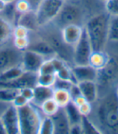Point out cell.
I'll return each instance as SVG.
<instances>
[{"label":"cell","mask_w":118,"mask_h":134,"mask_svg":"<svg viewBox=\"0 0 118 134\" xmlns=\"http://www.w3.org/2000/svg\"><path fill=\"white\" fill-rule=\"evenodd\" d=\"M110 15L105 11L92 15L83 25L93 50H104L109 41V24Z\"/></svg>","instance_id":"obj_1"},{"label":"cell","mask_w":118,"mask_h":134,"mask_svg":"<svg viewBox=\"0 0 118 134\" xmlns=\"http://www.w3.org/2000/svg\"><path fill=\"white\" fill-rule=\"evenodd\" d=\"M96 118L101 131L118 133V99L109 95L98 103L95 111Z\"/></svg>","instance_id":"obj_2"},{"label":"cell","mask_w":118,"mask_h":134,"mask_svg":"<svg viewBox=\"0 0 118 134\" xmlns=\"http://www.w3.org/2000/svg\"><path fill=\"white\" fill-rule=\"evenodd\" d=\"M20 134H38L41 122V111L32 103L17 108Z\"/></svg>","instance_id":"obj_3"},{"label":"cell","mask_w":118,"mask_h":134,"mask_svg":"<svg viewBox=\"0 0 118 134\" xmlns=\"http://www.w3.org/2000/svg\"><path fill=\"white\" fill-rule=\"evenodd\" d=\"M65 2V0H41L34 10L39 27L53 22Z\"/></svg>","instance_id":"obj_4"},{"label":"cell","mask_w":118,"mask_h":134,"mask_svg":"<svg viewBox=\"0 0 118 134\" xmlns=\"http://www.w3.org/2000/svg\"><path fill=\"white\" fill-rule=\"evenodd\" d=\"M83 19V8L74 3H71L70 0L66 1L63 4L61 11L53 22L58 27H62L70 24H82Z\"/></svg>","instance_id":"obj_5"},{"label":"cell","mask_w":118,"mask_h":134,"mask_svg":"<svg viewBox=\"0 0 118 134\" xmlns=\"http://www.w3.org/2000/svg\"><path fill=\"white\" fill-rule=\"evenodd\" d=\"M45 39L51 44L55 52V55L63 59L70 65H73V47L66 44L60 35L56 34L54 32H47Z\"/></svg>","instance_id":"obj_6"},{"label":"cell","mask_w":118,"mask_h":134,"mask_svg":"<svg viewBox=\"0 0 118 134\" xmlns=\"http://www.w3.org/2000/svg\"><path fill=\"white\" fill-rule=\"evenodd\" d=\"M22 51L14 47L12 41L0 46V74L12 67L21 65Z\"/></svg>","instance_id":"obj_7"},{"label":"cell","mask_w":118,"mask_h":134,"mask_svg":"<svg viewBox=\"0 0 118 134\" xmlns=\"http://www.w3.org/2000/svg\"><path fill=\"white\" fill-rule=\"evenodd\" d=\"M92 51V46L84 30L80 40L73 47V65H87Z\"/></svg>","instance_id":"obj_8"},{"label":"cell","mask_w":118,"mask_h":134,"mask_svg":"<svg viewBox=\"0 0 118 134\" xmlns=\"http://www.w3.org/2000/svg\"><path fill=\"white\" fill-rule=\"evenodd\" d=\"M118 77V58L109 57V62L101 70H98L97 84L109 87Z\"/></svg>","instance_id":"obj_9"},{"label":"cell","mask_w":118,"mask_h":134,"mask_svg":"<svg viewBox=\"0 0 118 134\" xmlns=\"http://www.w3.org/2000/svg\"><path fill=\"white\" fill-rule=\"evenodd\" d=\"M5 127L7 134H20L18 110L11 103L0 116Z\"/></svg>","instance_id":"obj_10"},{"label":"cell","mask_w":118,"mask_h":134,"mask_svg":"<svg viewBox=\"0 0 118 134\" xmlns=\"http://www.w3.org/2000/svg\"><path fill=\"white\" fill-rule=\"evenodd\" d=\"M45 59V57L31 49H26L22 53L21 66L24 71L37 73Z\"/></svg>","instance_id":"obj_11"},{"label":"cell","mask_w":118,"mask_h":134,"mask_svg":"<svg viewBox=\"0 0 118 134\" xmlns=\"http://www.w3.org/2000/svg\"><path fill=\"white\" fill-rule=\"evenodd\" d=\"M84 32L83 25L70 24L61 28L60 33L63 41L71 47H74L80 40Z\"/></svg>","instance_id":"obj_12"},{"label":"cell","mask_w":118,"mask_h":134,"mask_svg":"<svg viewBox=\"0 0 118 134\" xmlns=\"http://www.w3.org/2000/svg\"><path fill=\"white\" fill-rule=\"evenodd\" d=\"M71 70L77 83L86 81L97 82L98 70L90 65H74L71 66Z\"/></svg>","instance_id":"obj_13"},{"label":"cell","mask_w":118,"mask_h":134,"mask_svg":"<svg viewBox=\"0 0 118 134\" xmlns=\"http://www.w3.org/2000/svg\"><path fill=\"white\" fill-rule=\"evenodd\" d=\"M54 124L55 134H69L70 133L71 123L69 120L65 109L60 108L52 116Z\"/></svg>","instance_id":"obj_14"},{"label":"cell","mask_w":118,"mask_h":134,"mask_svg":"<svg viewBox=\"0 0 118 134\" xmlns=\"http://www.w3.org/2000/svg\"><path fill=\"white\" fill-rule=\"evenodd\" d=\"M28 49H31L38 53L39 54L45 57L46 59L51 58V57L56 56L53 47L43 36L38 38L35 41H32L30 39V44H29Z\"/></svg>","instance_id":"obj_15"},{"label":"cell","mask_w":118,"mask_h":134,"mask_svg":"<svg viewBox=\"0 0 118 134\" xmlns=\"http://www.w3.org/2000/svg\"><path fill=\"white\" fill-rule=\"evenodd\" d=\"M80 91L83 96L86 99L87 101L95 103L98 100L99 97V89L98 84L94 81H86L78 83Z\"/></svg>","instance_id":"obj_16"},{"label":"cell","mask_w":118,"mask_h":134,"mask_svg":"<svg viewBox=\"0 0 118 134\" xmlns=\"http://www.w3.org/2000/svg\"><path fill=\"white\" fill-rule=\"evenodd\" d=\"M33 89L34 97L31 103L38 108L45 100L53 98V94L54 91V88L53 87H45V86L36 85Z\"/></svg>","instance_id":"obj_17"},{"label":"cell","mask_w":118,"mask_h":134,"mask_svg":"<svg viewBox=\"0 0 118 134\" xmlns=\"http://www.w3.org/2000/svg\"><path fill=\"white\" fill-rule=\"evenodd\" d=\"M13 29L14 25L0 15V46L12 41Z\"/></svg>","instance_id":"obj_18"},{"label":"cell","mask_w":118,"mask_h":134,"mask_svg":"<svg viewBox=\"0 0 118 134\" xmlns=\"http://www.w3.org/2000/svg\"><path fill=\"white\" fill-rule=\"evenodd\" d=\"M109 59V56L104 50H93L88 61V65L96 70H100L106 65Z\"/></svg>","instance_id":"obj_19"},{"label":"cell","mask_w":118,"mask_h":134,"mask_svg":"<svg viewBox=\"0 0 118 134\" xmlns=\"http://www.w3.org/2000/svg\"><path fill=\"white\" fill-rule=\"evenodd\" d=\"M16 24H20V25L24 26L30 32L36 31L39 27V25L37 24L35 11L33 10L31 12H28L27 13L19 15Z\"/></svg>","instance_id":"obj_20"},{"label":"cell","mask_w":118,"mask_h":134,"mask_svg":"<svg viewBox=\"0 0 118 134\" xmlns=\"http://www.w3.org/2000/svg\"><path fill=\"white\" fill-rule=\"evenodd\" d=\"M24 72L21 65H19L12 68L7 69L0 74V84H4L11 82L15 79H17L19 76Z\"/></svg>","instance_id":"obj_21"},{"label":"cell","mask_w":118,"mask_h":134,"mask_svg":"<svg viewBox=\"0 0 118 134\" xmlns=\"http://www.w3.org/2000/svg\"><path fill=\"white\" fill-rule=\"evenodd\" d=\"M63 108L65 109L66 116H67L69 120H70L71 125V124H76L81 123L83 116L81 115L79 110H78V107L75 104H74L72 102H71Z\"/></svg>","instance_id":"obj_22"},{"label":"cell","mask_w":118,"mask_h":134,"mask_svg":"<svg viewBox=\"0 0 118 134\" xmlns=\"http://www.w3.org/2000/svg\"><path fill=\"white\" fill-rule=\"evenodd\" d=\"M53 99L60 108H65L69 103L71 102V97L69 91L65 89H54Z\"/></svg>","instance_id":"obj_23"},{"label":"cell","mask_w":118,"mask_h":134,"mask_svg":"<svg viewBox=\"0 0 118 134\" xmlns=\"http://www.w3.org/2000/svg\"><path fill=\"white\" fill-rule=\"evenodd\" d=\"M59 108H60V107L58 106L57 103L54 101L53 98L45 100L39 107V109H40L41 112L43 114V116H53L59 110Z\"/></svg>","instance_id":"obj_24"},{"label":"cell","mask_w":118,"mask_h":134,"mask_svg":"<svg viewBox=\"0 0 118 134\" xmlns=\"http://www.w3.org/2000/svg\"><path fill=\"white\" fill-rule=\"evenodd\" d=\"M19 93V89L0 87V101L12 103L15 96Z\"/></svg>","instance_id":"obj_25"},{"label":"cell","mask_w":118,"mask_h":134,"mask_svg":"<svg viewBox=\"0 0 118 134\" xmlns=\"http://www.w3.org/2000/svg\"><path fill=\"white\" fill-rule=\"evenodd\" d=\"M38 134H55L54 124L52 116H44L42 117Z\"/></svg>","instance_id":"obj_26"},{"label":"cell","mask_w":118,"mask_h":134,"mask_svg":"<svg viewBox=\"0 0 118 134\" xmlns=\"http://www.w3.org/2000/svg\"><path fill=\"white\" fill-rule=\"evenodd\" d=\"M81 126L83 134H100L102 133L100 128L88 118V116H83L81 120Z\"/></svg>","instance_id":"obj_27"},{"label":"cell","mask_w":118,"mask_h":134,"mask_svg":"<svg viewBox=\"0 0 118 134\" xmlns=\"http://www.w3.org/2000/svg\"><path fill=\"white\" fill-rule=\"evenodd\" d=\"M55 74H56V77L59 79L69 81L72 83H77L74 79L72 70H71V65L68 64L64 65L62 68H61L59 70H57Z\"/></svg>","instance_id":"obj_28"},{"label":"cell","mask_w":118,"mask_h":134,"mask_svg":"<svg viewBox=\"0 0 118 134\" xmlns=\"http://www.w3.org/2000/svg\"><path fill=\"white\" fill-rule=\"evenodd\" d=\"M109 41H118V15H110L109 24Z\"/></svg>","instance_id":"obj_29"},{"label":"cell","mask_w":118,"mask_h":134,"mask_svg":"<svg viewBox=\"0 0 118 134\" xmlns=\"http://www.w3.org/2000/svg\"><path fill=\"white\" fill-rule=\"evenodd\" d=\"M57 79L55 74H37L36 85L45 86V87H53Z\"/></svg>","instance_id":"obj_30"},{"label":"cell","mask_w":118,"mask_h":134,"mask_svg":"<svg viewBox=\"0 0 118 134\" xmlns=\"http://www.w3.org/2000/svg\"><path fill=\"white\" fill-rule=\"evenodd\" d=\"M14 4L16 12L19 15H22L34 10L33 5L28 0H15Z\"/></svg>","instance_id":"obj_31"},{"label":"cell","mask_w":118,"mask_h":134,"mask_svg":"<svg viewBox=\"0 0 118 134\" xmlns=\"http://www.w3.org/2000/svg\"><path fill=\"white\" fill-rule=\"evenodd\" d=\"M12 44L15 49L19 51H24L28 49L30 44V37H20V38H13Z\"/></svg>","instance_id":"obj_32"},{"label":"cell","mask_w":118,"mask_h":134,"mask_svg":"<svg viewBox=\"0 0 118 134\" xmlns=\"http://www.w3.org/2000/svg\"><path fill=\"white\" fill-rule=\"evenodd\" d=\"M104 7L109 15H118V0H107L104 3Z\"/></svg>","instance_id":"obj_33"},{"label":"cell","mask_w":118,"mask_h":134,"mask_svg":"<svg viewBox=\"0 0 118 134\" xmlns=\"http://www.w3.org/2000/svg\"><path fill=\"white\" fill-rule=\"evenodd\" d=\"M55 69L53 65L51 58L45 59L41 64L40 69H39L37 74H55Z\"/></svg>","instance_id":"obj_34"},{"label":"cell","mask_w":118,"mask_h":134,"mask_svg":"<svg viewBox=\"0 0 118 134\" xmlns=\"http://www.w3.org/2000/svg\"><path fill=\"white\" fill-rule=\"evenodd\" d=\"M30 35V31L23 25L16 24L14 26L13 29V38L28 37Z\"/></svg>","instance_id":"obj_35"},{"label":"cell","mask_w":118,"mask_h":134,"mask_svg":"<svg viewBox=\"0 0 118 134\" xmlns=\"http://www.w3.org/2000/svg\"><path fill=\"white\" fill-rule=\"evenodd\" d=\"M78 108L83 116H89V115L92 112L93 110L92 103L88 101L84 102L80 106H78Z\"/></svg>","instance_id":"obj_36"},{"label":"cell","mask_w":118,"mask_h":134,"mask_svg":"<svg viewBox=\"0 0 118 134\" xmlns=\"http://www.w3.org/2000/svg\"><path fill=\"white\" fill-rule=\"evenodd\" d=\"M28 103H30V102H29L27 99H25L23 95H21L19 93L15 96V98L13 99V101L12 102V104L16 108H19L25 106V105L28 104Z\"/></svg>","instance_id":"obj_37"},{"label":"cell","mask_w":118,"mask_h":134,"mask_svg":"<svg viewBox=\"0 0 118 134\" xmlns=\"http://www.w3.org/2000/svg\"><path fill=\"white\" fill-rule=\"evenodd\" d=\"M34 87H23L19 89V94L27 99L29 102H32L34 97Z\"/></svg>","instance_id":"obj_38"},{"label":"cell","mask_w":118,"mask_h":134,"mask_svg":"<svg viewBox=\"0 0 118 134\" xmlns=\"http://www.w3.org/2000/svg\"><path fill=\"white\" fill-rule=\"evenodd\" d=\"M73 83L69 82V81H66V80H62V79H59L57 78L54 85H53V88H58V89H65V90H69L71 87V86Z\"/></svg>","instance_id":"obj_39"},{"label":"cell","mask_w":118,"mask_h":134,"mask_svg":"<svg viewBox=\"0 0 118 134\" xmlns=\"http://www.w3.org/2000/svg\"><path fill=\"white\" fill-rule=\"evenodd\" d=\"M69 91V93L71 94V100L73 99H74L75 97L78 96V95L82 94H81V91H80V89H79V87H78V83H73L70 89L68 90Z\"/></svg>","instance_id":"obj_40"},{"label":"cell","mask_w":118,"mask_h":134,"mask_svg":"<svg viewBox=\"0 0 118 134\" xmlns=\"http://www.w3.org/2000/svg\"><path fill=\"white\" fill-rule=\"evenodd\" d=\"M83 129L80 124H71L70 128V133L69 134H82Z\"/></svg>","instance_id":"obj_41"},{"label":"cell","mask_w":118,"mask_h":134,"mask_svg":"<svg viewBox=\"0 0 118 134\" xmlns=\"http://www.w3.org/2000/svg\"><path fill=\"white\" fill-rule=\"evenodd\" d=\"M83 4L84 5V7L88 9H92L95 7L97 2H100L99 0H81Z\"/></svg>","instance_id":"obj_42"},{"label":"cell","mask_w":118,"mask_h":134,"mask_svg":"<svg viewBox=\"0 0 118 134\" xmlns=\"http://www.w3.org/2000/svg\"><path fill=\"white\" fill-rule=\"evenodd\" d=\"M87 100H86V99L83 96L82 94H80V95H78V96H77V97H75L74 99H73L72 100H71V102L74 103V104H75L77 107H78V106H80L81 104H83L84 102H86Z\"/></svg>","instance_id":"obj_43"},{"label":"cell","mask_w":118,"mask_h":134,"mask_svg":"<svg viewBox=\"0 0 118 134\" xmlns=\"http://www.w3.org/2000/svg\"><path fill=\"white\" fill-rule=\"evenodd\" d=\"M11 103H4V102H1L0 101V116H2V114L3 113V111L6 110V108L9 106Z\"/></svg>","instance_id":"obj_44"},{"label":"cell","mask_w":118,"mask_h":134,"mask_svg":"<svg viewBox=\"0 0 118 134\" xmlns=\"http://www.w3.org/2000/svg\"><path fill=\"white\" fill-rule=\"evenodd\" d=\"M0 134H7V132H6V129H5V127L3 124V121L0 118Z\"/></svg>","instance_id":"obj_45"},{"label":"cell","mask_w":118,"mask_h":134,"mask_svg":"<svg viewBox=\"0 0 118 134\" xmlns=\"http://www.w3.org/2000/svg\"><path fill=\"white\" fill-rule=\"evenodd\" d=\"M28 1L33 5V8H34V10H35L36 7V6H37V4L39 3V2H40L41 0H28Z\"/></svg>","instance_id":"obj_46"},{"label":"cell","mask_w":118,"mask_h":134,"mask_svg":"<svg viewBox=\"0 0 118 134\" xmlns=\"http://www.w3.org/2000/svg\"><path fill=\"white\" fill-rule=\"evenodd\" d=\"M5 6H6V3L4 2H3L2 0H0V13L3 11V9L5 8Z\"/></svg>","instance_id":"obj_47"},{"label":"cell","mask_w":118,"mask_h":134,"mask_svg":"<svg viewBox=\"0 0 118 134\" xmlns=\"http://www.w3.org/2000/svg\"><path fill=\"white\" fill-rule=\"evenodd\" d=\"M3 2H4L6 4H8V3H14L15 0H2Z\"/></svg>","instance_id":"obj_48"},{"label":"cell","mask_w":118,"mask_h":134,"mask_svg":"<svg viewBox=\"0 0 118 134\" xmlns=\"http://www.w3.org/2000/svg\"><path fill=\"white\" fill-rule=\"evenodd\" d=\"M116 97L118 99V87H116Z\"/></svg>","instance_id":"obj_49"},{"label":"cell","mask_w":118,"mask_h":134,"mask_svg":"<svg viewBox=\"0 0 118 134\" xmlns=\"http://www.w3.org/2000/svg\"><path fill=\"white\" fill-rule=\"evenodd\" d=\"M99 1H100V3H102L104 4V2H106V1H107V0H99Z\"/></svg>","instance_id":"obj_50"},{"label":"cell","mask_w":118,"mask_h":134,"mask_svg":"<svg viewBox=\"0 0 118 134\" xmlns=\"http://www.w3.org/2000/svg\"><path fill=\"white\" fill-rule=\"evenodd\" d=\"M65 1H69V0H65ZM70 1H71V0H70Z\"/></svg>","instance_id":"obj_51"}]
</instances>
